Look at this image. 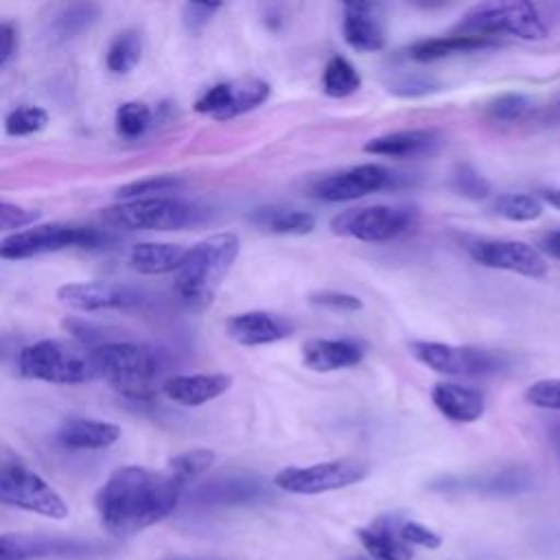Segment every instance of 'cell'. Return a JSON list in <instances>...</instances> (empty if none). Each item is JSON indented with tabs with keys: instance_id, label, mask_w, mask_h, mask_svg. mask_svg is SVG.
<instances>
[{
	"instance_id": "cell-26",
	"label": "cell",
	"mask_w": 560,
	"mask_h": 560,
	"mask_svg": "<svg viewBox=\"0 0 560 560\" xmlns=\"http://www.w3.org/2000/svg\"><path fill=\"white\" fill-rule=\"evenodd\" d=\"M249 221L271 234L302 236V234H311L315 230V217L311 212L298 210V208L260 206L249 214Z\"/></svg>"
},
{
	"instance_id": "cell-32",
	"label": "cell",
	"mask_w": 560,
	"mask_h": 560,
	"mask_svg": "<svg viewBox=\"0 0 560 560\" xmlns=\"http://www.w3.org/2000/svg\"><path fill=\"white\" fill-rule=\"evenodd\" d=\"M492 210L508 221L523 223V221H534L542 214V201L527 192H505L494 199Z\"/></svg>"
},
{
	"instance_id": "cell-15",
	"label": "cell",
	"mask_w": 560,
	"mask_h": 560,
	"mask_svg": "<svg viewBox=\"0 0 560 560\" xmlns=\"http://www.w3.org/2000/svg\"><path fill=\"white\" fill-rule=\"evenodd\" d=\"M57 300L74 311H127L144 302L142 293L129 284L118 282H68L57 289Z\"/></svg>"
},
{
	"instance_id": "cell-28",
	"label": "cell",
	"mask_w": 560,
	"mask_h": 560,
	"mask_svg": "<svg viewBox=\"0 0 560 560\" xmlns=\"http://www.w3.org/2000/svg\"><path fill=\"white\" fill-rule=\"evenodd\" d=\"M262 494V483L252 477L214 479L199 490V499L208 503H245Z\"/></svg>"
},
{
	"instance_id": "cell-46",
	"label": "cell",
	"mask_w": 560,
	"mask_h": 560,
	"mask_svg": "<svg viewBox=\"0 0 560 560\" xmlns=\"http://www.w3.org/2000/svg\"><path fill=\"white\" fill-rule=\"evenodd\" d=\"M18 44V33L11 22H0V66H4Z\"/></svg>"
},
{
	"instance_id": "cell-51",
	"label": "cell",
	"mask_w": 560,
	"mask_h": 560,
	"mask_svg": "<svg viewBox=\"0 0 560 560\" xmlns=\"http://www.w3.org/2000/svg\"><path fill=\"white\" fill-rule=\"evenodd\" d=\"M164 560H182V558H164Z\"/></svg>"
},
{
	"instance_id": "cell-33",
	"label": "cell",
	"mask_w": 560,
	"mask_h": 560,
	"mask_svg": "<svg viewBox=\"0 0 560 560\" xmlns=\"http://www.w3.org/2000/svg\"><path fill=\"white\" fill-rule=\"evenodd\" d=\"M529 475L521 468H508L501 472H494L486 479H475V481H464L462 488H470L477 492L486 494H514L525 488H529Z\"/></svg>"
},
{
	"instance_id": "cell-38",
	"label": "cell",
	"mask_w": 560,
	"mask_h": 560,
	"mask_svg": "<svg viewBox=\"0 0 560 560\" xmlns=\"http://www.w3.org/2000/svg\"><path fill=\"white\" fill-rule=\"evenodd\" d=\"M532 109H534V103L525 94H514V92L501 94L494 101H490V105H488L490 118L505 120V122L523 120Z\"/></svg>"
},
{
	"instance_id": "cell-13",
	"label": "cell",
	"mask_w": 560,
	"mask_h": 560,
	"mask_svg": "<svg viewBox=\"0 0 560 560\" xmlns=\"http://www.w3.org/2000/svg\"><path fill=\"white\" fill-rule=\"evenodd\" d=\"M269 83L256 77L223 81L208 88L195 101V112L206 114L214 120H230L260 107L269 98Z\"/></svg>"
},
{
	"instance_id": "cell-19",
	"label": "cell",
	"mask_w": 560,
	"mask_h": 560,
	"mask_svg": "<svg viewBox=\"0 0 560 560\" xmlns=\"http://www.w3.org/2000/svg\"><path fill=\"white\" fill-rule=\"evenodd\" d=\"M118 424L83 416H70L57 429V442L70 451H101L118 442Z\"/></svg>"
},
{
	"instance_id": "cell-1",
	"label": "cell",
	"mask_w": 560,
	"mask_h": 560,
	"mask_svg": "<svg viewBox=\"0 0 560 560\" xmlns=\"http://www.w3.org/2000/svg\"><path fill=\"white\" fill-rule=\"evenodd\" d=\"M182 488L168 472L122 466L98 488L94 505L105 532L122 538L166 518L177 508Z\"/></svg>"
},
{
	"instance_id": "cell-47",
	"label": "cell",
	"mask_w": 560,
	"mask_h": 560,
	"mask_svg": "<svg viewBox=\"0 0 560 560\" xmlns=\"http://www.w3.org/2000/svg\"><path fill=\"white\" fill-rule=\"evenodd\" d=\"M540 249L545 254H549L551 258H558L560 260V230L556 232H549L540 238Z\"/></svg>"
},
{
	"instance_id": "cell-4",
	"label": "cell",
	"mask_w": 560,
	"mask_h": 560,
	"mask_svg": "<svg viewBox=\"0 0 560 560\" xmlns=\"http://www.w3.org/2000/svg\"><path fill=\"white\" fill-rule=\"evenodd\" d=\"M18 370L26 378L52 385H79L98 378L92 348L61 339H42L24 346L18 354Z\"/></svg>"
},
{
	"instance_id": "cell-5",
	"label": "cell",
	"mask_w": 560,
	"mask_h": 560,
	"mask_svg": "<svg viewBox=\"0 0 560 560\" xmlns=\"http://www.w3.org/2000/svg\"><path fill=\"white\" fill-rule=\"evenodd\" d=\"M455 33L494 39L499 33L536 42L547 37V26L532 2H481L470 7Z\"/></svg>"
},
{
	"instance_id": "cell-21",
	"label": "cell",
	"mask_w": 560,
	"mask_h": 560,
	"mask_svg": "<svg viewBox=\"0 0 560 560\" xmlns=\"http://www.w3.org/2000/svg\"><path fill=\"white\" fill-rule=\"evenodd\" d=\"M440 142V136L433 129H402L376 136L363 144V151L370 155L385 158H416L431 153Z\"/></svg>"
},
{
	"instance_id": "cell-49",
	"label": "cell",
	"mask_w": 560,
	"mask_h": 560,
	"mask_svg": "<svg viewBox=\"0 0 560 560\" xmlns=\"http://www.w3.org/2000/svg\"><path fill=\"white\" fill-rule=\"evenodd\" d=\"M551 440H553V446H556V451H558V455H560V422H556V424L551 427Z\"/></svg>"
},
{
	"instance_id": "cell-27",
	"label": "cell",
	"mask_w": 560,
	"mask_h": 560,
	"mask_svg": "<svg viewBox=\"0 0 560 560\" xmlns=\"http://www.w3.org/2000/svg\"><path fill=\"white\" fill-rule=\"evenodd\" d=\"M490 46H494V39L453 33V35L422 39L409 48V55L416 61H435V59H442L448 55L472 52V50H481V48H490Z\"/></svg>"
},
{
	"instance_id": "cell-50",
	"label": "cell",
	"mask_w": 560,
	"mask_h": 560,
	"mask_svg": "<svg viewBox=\"0 0 560 560\" xmlns=\"http://www.w3.org/2000/svg\"><path fill=\"white\" fill-rule=\"evenodd\" d=\"M348 560H365V558H348Z\"/></svg>"
},
{
	"instance_id": "cell-40",
	"label": "cell",
	"mask_w": 560,
	"mask_h": 560,
	"mask_svg": "<svg viewBox=\"0 0 560 560\" xmlns=\"http://www.w3.org/2000/svg\"><path fill=\"white\" fill-rule=\"evenodd\" d=\"M525 400L540 409L560 411V378H540L525 392Z\"/></svg>"
},
{
	"instance_id": "cell-23",
	"label": "cell",
	"mask_w": 560,
	"mask_h": 560,
	"mask_svg": "<svg viewBox=\"0 0 560 560\" xmlns=\"http://www.w3.org/2000/svg\"><path fill=\"white\" fill-rule=\"evenodd\" d=\"M431 400L442 416L462 424L479 420L486 409L481 392L459 383H438L431 392Z\"/></svg>"
},
{
	"instance_id": "cell-11",
	"label": "cell",
	"mask_w": 560,
	"mask_h": 560,
	"mask_svg": "<svg viewBox=\"0 0 560 560\" xmlns=\"http://www.w3.org/2000/svg\"><path fill=\"white\" fill-rule=\"evenodd\" d=\"M411 354L427 368L453 376H479L501 370L503 357L475 346H453L442 341H411Z\"/></svg>"
},
{
	"instance_id": "cell-9",
	"label": "cell",
	"mask_w": 560,
	"mask_h": 560,
	"mask_svg": "<svg viewBox=\"0 0 560 560\" xmlns=\"http://www.w3.org/2000/svg\"><path fill=\"white\" fill-rule=\"evenodd\" d=\"M416 223L413 206H365V208H348L332 217L330 230L337 236L357 238L363 243H385L402 232H407Z\"/></svg>"
},
{
	"instance_id": "cell-3",
	"label": "cell",
	"mask_w": 560,
	"mask_h": 560,
	"mask_svg": "<svg viewBox=\"0 0 560 560\" xmlns=\"http://www.w3.org/2000/svg\"><path fill=\"white\" fill-rule=\"evenodd\" d=\"M92 361L98 378H105L125 398L147 400L155 394L160 363L151 348L131 341H109L92 348Z\"/></svg>"
},
{
	"instance_id": "cell-31",
	"label": "cell",
	"mask_w": 560,
	"mask_h": 560,
	"mask_svg": "<svg viewBox=\"0 0 560 560\" xmlns=\"http://www.w3.org/2000/svg\"><path fill=\"white\" fill-rule=\"evenodd\" d=\"M142 57V37L138 31L127 28L118 33L107 48V68L114 74L131 72Z\"/></svg>"
},
{
	"instance_id": "cell-39",
	"label": "cell",
	"mask_w": 560,
	"mask_h": 560,
	"mask_svg": "<svg viewBox=\"0 0 560 560\" xmlns=\"http://www.w3.org/2000/svg\"><path fill=\"white\" fill-rule=\"evenodd\" d=\"M179 186V179L173 175H155V177H147L140 182H131L122 188H118V199L131 201V199H144V197H158L162 192H168L173 188Z\"/></svg>"
},
{
	"instance_id": "cell-20",
	"label": "cell",
	"mask_w": 560,
	"mask_h": 560,
	"mask_svg": "<svg viewBox=\"0 0 560 560\" xmlns=\"http://www.w3.org/2000/svg\"><path fill=\"white\" fill-rule=\"evenodd\" d=\"M363 346L352 339H308L302 346V361L313 372H337L354 368L363 359Z\"/></svg>"
},
{
	"instance_id": "cell-16",
	"label": "cell",
	"mask_w": 560,
	"mask_h": 560,
	"mask_svg": "<svg viewBox=\"0 0 560 560\" xmlns=\"http://www.w3.org/2000/svg\"><path fill=\"white\" fill-rule=\"evenodd\" d=\"M343 39L359 52L381 50L387 42L383 7L374 2H348L341 22Z\"/></svg>"
},
{
	"instance_id": "cell-7",
	"label": "cell",
	"mask_w": 560,
	"mask_h": 560,
	"mask_svg": "<svg viewBox=\"0 0 560 560\" xmlns=\"http://www.w3.org/2000/svg\"><path fill=\"white\" fill-rule=\"evenodd\" d=\"M0 503L57 521L68 516L61 494L13 455H0Z\"/></svg>"
},
{
	"instance_id": "cell-37",
	"label": "cell",
	"mask_w": 560,
	"mask_h": 560,
	"mask_svg": "<svg viewBox=\"0 0 560 560\" xmlns=\"http://www.w3.org/2000/svg\"><path fill=\"white\" fill-rule=\"evenodd\" d=\"M451 188L466 199H486L490 195V182L470 164H459L451 175Z\"/></svg>"
},
{
	"instance_id": "cell-12",
	"label": "cell",
	"mask_w": 560,
	"mask_h": 560,
	"mask_svg": "<svg viewBox=\"0 0 560 560\" xmlns=\"http://www.w3.org/2000/svg\"><path fill=\"white\" fill-rule=\"evenodd\" d=\"M466 252L470 258L488 269H501V271H512L525 278H545L549 267L545 256L523 243V241H512V238H472L466 243Z\"/></svg>"
},
{
	"instance_id": "cell-24",
	"label": "cell",
	"mask_w": 560,
	"mask_h": 560,
	"mask_svg": "<svg viewBox=\"0 0 560 560\" xmlns=\"http://www.w3.org/2000/svg\"><path fill=\"white\" fill-rule=\"evenodd\" d=\"M398 523L396 518L381 516L370 527H363L357 532L363 549L376 558V560H411L413 551L411 547L398 536Z\"/></svg>"
},
{
	"instance_id": "cell-17",
	"label": "cell",
	"mask_w": 560,
	"mask_h": 560,
	"mask_svg": "<svg viewBox=\"0 0 560 560\" xmlns=\"http://www.w3.org/2000/svg\"><path fill=\"white\" fill-rule=\"evenodd\" d=\"M293 322L267 311H247L232 315L225 322V332L241 346H267L287 339L293 332Z\"/></svg>"
},
{
	"instance_id": "cell-44",
	"label": "cell",
	"mask_w": 560,
	"mask_h": 560,
	"mask_svg": "<svg viewBox=\"0 0 560 560\" xmlns=\"http://www.w3.org/2000/svg\"><path fill=\"white\" fill-rule=\"evenodd\" d=\"M219 9H221L219 2H188L184 7V24L190 31H199Z\"/></svg>"
},
{
	"instance_id": "cell-2",
	"label": "cell",
	"mask_w": 560,
	"mask_h": 560,
	"mask_svg": "<svg viewBox=\"0 0 560 560\" xmlns=\"http://www.w3.org/2000/svg\"><path fill=\"white\" fill-rule=\"evenodd\" d=\"M238 249V236L232 232L206 236L197 245L188 247L173 282L182 302L190 308H206L230 273Z\"/></svg>"
},
{
	"instance_id": "cell-42",
	"label": "cell",
	"mask_w": 560,
	"mask_h": 560,
	"mask_svg": "<svg viewBox=\"0 0 560 560\" xmlns=\"http://www.w3.org/2000/svg\"><path fill=\"white\" fill-rule=\"evenodd\" d=\"M398 536L407 545L411 542V545H420V547H427V549H438L442 545V538L433 529H429V527H424L416 521H400L398 523Z\"/></svg>"
},
{
	"instance_id": "cell-41",
	"label": "cell",
	"mask_w": 560,
	"mask_h": 560,
	"mask_svg": "<svg viewBox=\"0 0 560 560\" xmlns=\"http://www.w3.org/2000/svg\"><path fill=\"white\" fill-rule=\"evenodd\" d=\"M308 300L317 306H324L330 311H343V313L363 308V302L357 295L343 293V291H315V293H311Z\"/></svg>"
},
{
	"instance_id": "cell-29",
	"label": "cell",
	"mask_w": 560,
	"mask_h": 560,
	"mask_svg": "<svg viewBox=\"0 0 560 560\" xmlns=\"http://www.w3.org/2000/svg\"><path fill=\"white\" fill-rule=\"evenodd\" d=\"M101 15V7L92 4V2H74V4H66L61 7L52 22H50V33L57 42H66L72 39L74 35H79L81 31L90 28Z\"/></svg>"
},
{
	"instance_id": "cell-14",
	"label": "cell",
	"mask_w": 560,
	"mask_h": 560,
	"mask_svg": "<svg viewBox=\"0 0 560 560\" xmlns=\"http://www.w3.org/2000/svg\"><path fill=\"white\" fill-rule=\"evenodd\" d=\"M394 184H396V173H392L383 164L368 162V164H357V166H350V168H343V171L322 177L313 186V195L317 199L337 203V201L361 199L370 192L385 190Z\"/></svg>"
},
{
	"instance_id": "cell-10",
	"label": "cell",
	"mask_w": 560,
	"mask_h": 560,
	"mask_svg": "<svg viewBox=\"0 0 560 560\" xmlns=\"http://www.w3.org/2000/svg\"><path fill=\"white\" fill-rule=\"evenodd\" d=\"M368 477V466L359 459H332L313 466H289L276 472L273 483L293 494H322L352 486Z\"/></svg>"
},
{
	"instance_id": "cell-18",
	"label": "cell",
	"mask_w": 560,
	"mask_h": 560,
	"mask_svg": "<svg viewBox=\"0 0 560 560\" xmlns=\"http://www.w3.org/2000/svg\"><path fill=\"white\" fill-rule=\"evenodd\" d=\"M232 385V376L223 372L208 374H182L164 381L162 392L168 400L184 407H199L225 394Z\"/></svg>"
},
{
	"instance_id": "cell-35",
	"label": "cell",
	"mask_w": 560,
	"mask_h": 560,
	"mask_svg": "<svg viewBox=\"0 0 560 560\" xmlns=\"http://www.w3.org/2000/svg\"><path fill=\"white\" fill-rule=\"evenodd\" d=\"M116 131L122 138H140L153 122V112L142 101H127L116 109Z\"/></svg>"
},
{
	"instance_id": "cell-30",
	"label": "cell",
	"mask_w": 560,
	"mask_h": 560,
	"mask_svg": "<svg viewBox=\"0 0 560 560\" xmlns=\"http://www.w3.org/2000/svg\"><path fill=\"white\" fill-rule=\"evenodd\" d=\"M361 88V74L341 55L330 57L322 74V90L332 98H346Z\"/></svg>"
},
{
	"instance_id": "cell-8",
	"label": "cell",
	"mask_w": 560,
	"mask_h": 560,
	"mask_svg": "<svg viewBox=\"0 0 560 560\" xmlns=\"http://www.w3.org/2000/svg\"><path fill=\"white\" fill-rule=\"evenodd\" d=\"M103 219L116 228L127 230H184L203 219V210L173 197H144L122 201L103 212Z\"/></svg>"
},
{
	"instance_id": "cell-36",
	"label": "cell",
	"mask_w": 560,
	"mask_h": 560,
	"mask_svg": "<svg viewBox=\"0 0 560 560\" xmlns=\"http://www.w3.org/2000/svg\"><path fill=\"white\" fill-rule=\"evenodd\" d=\"M48 125V112L39 105H22L7 114L4 131L9 136H31Z\"/></svg>"
},
{
	"instance_id": "cell-25",
	"label": "cell",
	"mask_w": 560,
	"mask_h": 560,
	"mask_svg": "<svg viewBox=\"0 0 560 560\" xmlns=\"http://www.w3.org/2000/svg\"><path fill=\"white\" fill-rule=\"evenodd\" d=\"M186 252L177 243H138L129 249V265L142 276H162L177 271Z\"/></svg>"
},
{
	"instance_id": "cell-6",
	"label": "cell",
	"mask_w": 560,
	"mask_h": 560,
	"mask_svg": "<svg viewBox=\"0 0 560 560\" xmlns=\"http://www.w3.org/2000/svg\"><path fill=\"white\" fill-rule=\"evenodd\" d=\"M105 236L90 225L77 223H39L18 230L0 241V258L24 260L39 254L61 252L70 247L94 249L101 247Z\"/></svg>"
},
{
	"instance_id": "cell-48",
	"label": "cell",
	"mask_w": 560,
	"mask_h": 560,
	"mask_svg": "<svg viewBox=\"0 0 560 560\" xmlns=\"http://www.w3.org/2000/svg\"><path fill=\"white\" fill-rule=\"evenodd\" d=\"M542 199H545L549 206H553L556 210H560V188L545 190V192H542Z\"/></svg>"
},
{
	"instance_id": "cell-45",
	"label": "cell",
	"mask_w": 560,
	"mask_h": 560,
	"mask_svg": "<svg viewBox=\"0 0 560 560\" xmlns=\"http://www.w3.org/2000/svg\"><path fill=\"white\" fill-rule=\"evenodd\" d=\"M35 219L31 210L0 201V228H24Z\"/></svg>"
},
{
	"instance_id": "cell-34",
	"label": "cell",
	"mask_w": 560,
	"mask_h": 560,
	"mask_svg": "<svg viewBox=\"0 0 560 560\" xmlns=\"http://www.w3.org/2000/svg\"><path fill=\"white\" fill-rule=\"evenodd\" d=\"M214 464V453L210 448H192L186 453L175 455L168 462L166 472L179 481L182 486H186L188 481H192L195 477H199L201 472H206L210 466Z\"/></svg>"
},
{
	"instance_id": "cell-22",
	"label": "cell",
	"mask_w": 560,
	"mask_h": 560,
	"mask_svg": "<svg viewBox=\"0 0 560 560\" xmlns=\"http://www.w3.org/2000/svg\"><path fill=\"white\" fill-rule=\"evenodd\" d=\"M90 545L79 540H59L31 534H0V560H31L42 556H70L74 551H88Z\"/></svg>"
},
{
	"instance_id": "cell-43",
	"label": "cell",
	"mask_w": 560,
	"mask_h": 560,
	"mask_svg": "<svg viewBox=\"0 0 560 560\" xmlns=\"http://www.w3.org/2000/svg\"><path fill=\"white\" fill-rule=\"evenodd\" d=\"M389 90L398 96H422V94H429L435 90V83L431 79H424V77H418V74H405L396 81H392Z\"/></svg>"
}]
</instances>
